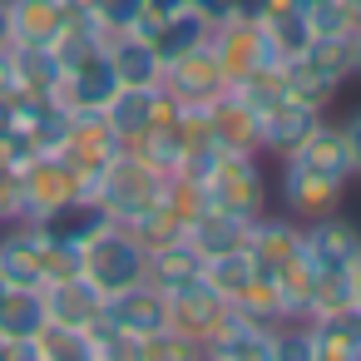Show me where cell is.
Listing matches in <instances>:
<instances>
[{
    "label": "cell",
    "mask_w": 361,
    "mask_h": 361,
    "mask_svg": "<svg viewBox=\"0 0 361 361\" xmlns=\"http://www.w3.org/2000/svg\"><path fill=\"white\" fill-rule=\"evenodd\" d=\"M104 55H109L119 85H159V75H164V60H159L154 40H144V35H134V30L109 35Z\"/></svg>",
    "instance_id": "cell-22"
},
{
    "label": "cell",
    "mask_w": 361,
    "mask_h": 361,
    "mask_svg": "<svg viewBox=\"0 0 361 361\" xmlns=\"http://www.w3.org/2000/svg\"><path fill=\"white\" fill-rule=\"evenodd\" d=\"M312 331V361H361V307H336L322 317H307Z\"/></svg>",
    "instance_id": "cell-19"
},
{
    "label": "cell",
    "mask_w": 361,
    "mask_h": 361,
    "mask_svg": "<svg viewBox=\"0 0 361 361\" xmlns=\"http://www.w3.org/2000/svg\"><path fill=\"white\" fill-rule=\"evenodd\" d=\"M20 223V169L0 164V228Z\"/></svg>",
    "instance_id": "cell-30"
},
{
    "label": "cell",
    "mask_w": 361,
    "mask_h": 361,
    "mask_svg": "<svg viewBox=\"0 0 361 361\" xmlns=\"http://www.w3.org/2000/svg\"><path fill=\"white\" fill-rule=\"evenodd\" d=\"M35 356H40V361H65V356H75V361H94V351H90V331H80V326H60V322H45V326L35 331Z\"/></svg>",
    "instance_id": "cell-28"
},
{
    "label": "cell",
    "mask_w": 361,
    "mask_h": 361,
    "mask_svg": "<svg viewBox=\"0 0 361 361\" xmlns=\"http://www.w3.org/2000/svg\"><path fill=\"white\" fill-rule=\"evenodd\" d=\"M85 16H90L99 30L119 35V30H129V25L144 16V0H85Z\"/></svg>",
    "instance_id": "cell-29"
},
{
    "label": "cell",
    "mask_w": 361,
    "mask_h": 361,
    "mask_svg": "<svg viewBox=\"0 0 361 361\" xmlns=\"http://www.w3.org/2000/svg\"><path fill=\"white\" fill-rule=\"evenodd\" d=\"M183 238H188L203 257L238 252V247H247V238H252V218H243V213H223V208H198V213H188Z\"/></svg>",
    "instance_id": "cell-20"
},
{
    "label": "cell",
    "mask_w": 361,
    "mask_h": 361,
    "mask_svg": "<svg viewBox=\"0 0 361 361\" xmlns=\"http://www.w3.org/2000/svg\"><path fill=\"white\" fill-rule=\"evenodd\" d=\"M203 267H208V257L188 238H173V243L149 247V282L164 287V292H178L188 282H203Z\"/></svg>",
    "instance_id": "cell-23"
},
{
    "label": "cell",
    "mask_w": 361,
    "mask_h": 361,
    "mask_svg": "<svg viewBox=\"0 0 361 361\" xmlns=\"http://www.w3.org/2000/svg\"><path fill=\"white\" fill-rule=\"evenodd\" d=\"M159 90H164L178 109H193V104H213V99L228 90V80H223V70H218L213 50L203 45V50H193V55L169 60V65H164V75H159Z\"/></svg>",
    "instance_id": "cell-11"
},
{
    "label": "cell",
    "mask_w": 361,
    "mask_h": 361,
    "mask_svg": "<svg viewBox=\"0 0 361 361\" xmlns=\"http://www.w3.org/2000/svg\"><path fill=\"white\" fill-rule=\"evenodd\" d=\"M80 272H85L104 297H109V292H124V287H134V282L149 277V247H144V238H139L134 228L109 223V228H99V233L80 247Z\"/></svg>",
    "instance_id": "cell-3"
},
{
    "label": "cell",
    "mask_w": 361,
    "mask_h": 361,
    "mask_svg": "<svg viewBox=\"0 0 361 361\" xmlns=\"http://www.w3.org/2000/svg\"><path fill=\"white\" fill-rule=\"evenodd\" d=\"M0 282L6 287H45L50 282V243L30 223L0 228Z\"/></svg>",
    "instance_id": "cell-13"
},
{
    "label": "cell",
    "mask_w": 361,
    "mask_h": 361,
    "mask_svg": "<svg viewBox=\"0 0 361 361\" xmlns=\"http://www.w3.org/2000/svg\"><path fill=\"white\" fill-rule=\"evenodd\" d=\"M223 317H228V302L208 282H188V287L169 292V331L183 336V341H193V346H203Z\"/></svg>",
    "instance_id": "cell-17"
},
{
    "label": "cell",
    "mask_w": 361,
    "mask_h": 361,
    "mask_svg": "<svg viewBox=\"0 0 361 361\" xmlns=\"http://www.w3.org/2000/svg\"><path fill=\"white\" fill-rule=\"evenodd\" d=\"M114 218H109V208L94 198V193H75V198H65V203H55V208H45L40 218H30V228L45 238V243H55V247H85L99 228H109Z\"/></svg>",
    "instance_id": "cell-10"
},
{
    "label": "cell",
    "mask_w": 361,
    "mask_h": 361,
    "mask_svg": "<svg viewBox=\"0 0 361 361\" xmlns=\"http://www.w3.org/2000/svg\"><path fill=\"white\" fill-rule=\"evenodd\" d=\"M114 90H119V80H114L109 55H94V60H80V65H70V70L60 75L55 104H60L65 114H99V109L114 99Z\"/></svg>",
    "instance_id": "cell-15"
},
{
    "label": "cell",
    "mask_w": 361,
    "mask_h": 361,
    "mask_svg": "<svg viewBox=\"0 0 361 361\" xmlns=\"http://www.w3.org/2000/svg\"><path fill=\"white\" fill-rule=\"evenodd\" d=\"M50 154H55V159H65V164L80 173L85 193H90V188H94V178L104 173V164L124 154V139L109 129V119H104V114H70V124H65V134H60V144H55Z\"/></svg>",
    "instance_id": "cell-6"
},
{
    "label": "cell",
    "mask_w": 361,
    "mask_h": 361,
    "mask_svg": "<svg viewBox=\"0 0 361 361\" xmlns=\"http://www.w3.org/2000/svg\"><path fill=\"white\" fill-rule=\"evenodd\" d=\"M336 129H341V139H346V154H351V173H356V183H361V99L336 119Z\"/></svg>",
    "instance_id": "cell-31"
},
{
    "label": "cell",
    "mask_w": 361,
    "mask_h": 361,
    "mask_svg": "<svg viewBox=\"0 0 361 361\" xmlns=\"http://www.w3.org/2000/svg\"><path fill=\"white\" fill-rule=\"evenodd\" d=\"M198 356H223V361H272V322L247 317L243 307H228V317L213 326V336L198 346Z\"/></svg>",
    "instance_id": "cell-16"
},
{
    "label": "cell",
    "mask_w": 361,
    "mask_h": 361,
    "mask_svg": "<svg viewBox=\"0 0 361 361\" xmlns=\"http://www.w3.org/2000/svg\"><path fill=\"white\" fill-rule=\"evenodd\" d=\"M208 50H213V60H218V70H223L228 90L243 85V80H252V75H262V70H277V65H282L252 16H233L228 25H213Z\"/></svg>",
    "instance_id": "cell-5"
},
{
    "label": "cell",
    "mask_w": 361,
    "mask_h": 361,
    "mask_svg": "<svg viewBox=\"0 0 361 361\" xmlns=\"http://www.w3.org/2000/svg\"><path fill=\"white\" fill-rule=\"evenodd\" d=\"M351 302H356V307H361V257H356V262H351Z\"/></svg>",
    "instance_id": "cell-36"
},
{
    "label": "cell",
    "mask_w": 361,
    "mask_h": 361,
    "mask_svg": "<svg viewBox=\"0 0 361 361\" xmlns=\"http://www.w3.org/2000/svg\"><path fill=\"white\" fill-rule=\"evenodd\" d=\"M90 193L109 208V218H114V223H139L144 213H154L159 203H169V198H173V173H164V169L144 164V159L124 144V154L104 164V173L94 178V188H90Z\"/></svg>",
    "instance_id": "cell-1"
},
{
    "label": "cell",
    "mask_w": 361,
    "mask_h": 361,
    "mask_svg": "<svg viewBox=\"0 0 361 361\" xmlns=\"http://www.w3.org/2000/svg\"><path fill=\"white\" fill-rule=\"evenodd\" d=\"M11 75H16V90L20 94H50L55 99V85L65 75V65L55 60L50 45H11Z\"/></svg>",
    "instance_id": "cell-25"
},
{
    "label": "cell",
    "mask_w": 361,
    "mask_h": 361,
    "mask_svg": "<svg viewBox=\"0 0 361 361\" xmlns=\"http://www.w3.org/2000/svg\"><path fill=\"white\" fill-rule=\"evenodd\" d=\"M0 292H6V282H0Z\"/></svg>",
    "instance_id": "cell-37"
},
{
    "label": "cell",
    "mask_w": 361,
    "mask_h": 361,
    "mask_svg": "<svg viewBox=\"0 0 361 361\" xmlns=\"http://www.w3.org/2000/svg\"><path fill=\"white\" fill-rule=\"evenodd\" d=\"M193 11L208 20V25H228L238 16V0H193Z\"/></svg>",
    "instance_id": "cell-32"
},
{
    "label": "cell",
    "mask_w": 361,
    "mask_h": 361,
    "mask_svg": "<svg viewBox=\"0 0 361 361\" xmlns=\"http://www.w3.org/2000/svg\"><path fill=\"white\" fill-rule=\"evenodd\" d=\"M173 109H178V104H173L159 85H119L114 99H109L99 114L109 119V129H114L124 144H134L139 134H149L154 124H164Z\"/></svg>",
    "instance_id": "cell-14"
},
{
    "label": "cell",
    "mask_w": 361,
    "mask_h": 361,
    "mask_svg": "<svg viewBox=\"0 0 361 361\" xmlns=\"http://www.w3.org/2000/svg\"><path fill=\"white\" fill-rule=\"evenodd\" d=\"M193 0H144V16H154V20H169V16H178V11H188Z\"/></svg>",
    "instance_id": "cell-33"
},
{
    "label": "cell",
    "mask_w": 361,
    "mask_h": 361,
    "mask_svg": "<svg viewBox=\"0 0 361 361\" xmlns=\"http://www.w3.org/2000/svg\"><path fill=\"white\" fill-rule=\"evenodd\" d=\"M203 282H208L228 307H238V302L252 292V282H257V262H252L247 247H238V252H218V257H208Z\"/></svg>",
    "instance_id": "cell-27"
},
{
    "label": "cell",
    "mask_w": 361,
    "mask_h": 361,
    "mask_svg": "<svg viewBox=\"0 0 361 361\" xmlns=\"http://www.w3.org/2000/svg\"><path fill=\"white\" fill-rule=\"evenodd\" d=\"M75 193H85L80 173H75L65 159H55V154H35V159L20 169V223L40 218L45 208H55V203H65V198H75Z\"/></svg>",
    "instance_id": "cell-12"
},
{
    "label": "cell",
    "mask_w": 361,
    "mask_h": 361,
    "mask_svg": "<svg viewBox=\"0 0 361 361\" xmlns=\"http://www.w3.org/2000/svg\"><path fill=\"white\" fill-rule=\"evenodd\" d=\"M302 252L312 262V272H351V262L361 257V223L341 208L302 223Z\"/></svg>",
    "instance_id": "cell-8"
},
{
    "label": "cell",
    "mask_w": 361,
    "mask_h": 361,
    "mask_svg": "<svg viewBox=\"0 0 361 361\" xmlns=\"http://www.w3.org/2000/svg\"><path fill=\"white\" fill-rule=\"evenodd\" d=\"M0 94H16V75H11V55L0 50Z\"/></svg>",
    "instance_id": "cell-34"
},
{
    "label": "cell",
    "mask_w": 361,
    "mask_h": 361,
    "mask_svg": "<svg viewBox=\"0 0 361 361\" xmlns=\"http://www.w3.org/2000/svg\"><path fill=\"white\" fill-rule=\"evenodd\" d=\"M50 322L45 312V292L40 287H6L0 292V341H35V331Z\"/></svg>",
    "instance_id": "cell-24"
},
{
    "label": "cell",
    "mask_w": 361,
    "mask_h": 361,
    "mask_svg": "<svg viewBox=\"0 0 361 361\" xmlns=\"http://www.w3.org/2000/svg\"><path fill=\"white\" fill-rule=\"evenodd\" d=\"M322 119H326L322 104H307V99H297V94L282 90L272 104L257 109V154H262V159H282V154H292V149H297Z\"/></svg>",
    "instance_id": "cell-7"
},
{
    "label": "cell",
    "mask_w": 361,
    "mask_h": 361,
    "mask_svg": "<svg viewBox=\"0 0 361 361\" xmlns=\"http://www.w3.org/2000/svg\"><path fill=\"white\" fill-rule=\"evenodd\" d=\"M208 35H213V25L188 6V11H178V16H169V20H159V25H154V50H159V60L169 65V60H178V55L203 50V45H208Z\"/></svg>",
    "instance_id": "cell-26"
},
{
    "label": "cell",
    "mask_w": 361,
    "mask_h": 361,
    "mask_svg": "<svg viewBox=\"0 0 361 361\" xmlns=\"http://www.w3.org/2000/svg\"><path fill=\"white\" fill-rule=\"evenodd\" d=\"M70 16L65 0H11V45H55Z\"/></svg>",
    "instance_id": "cell-21"
},
{
    "label": "cell",
    "mask_w": 361,
    "mask_h": 361,
    "mask_svg": "<svg viewBox=\"0 0 361 361\" xmlns=\"http://www.w3.org/2000/svg\"><path fill=\"white\" fill-rule=\"evenodd\" d=\"M346 188H351V183H336V178H326V173L307 169V164H302V159H292V154H282V159H277L272 198H277V213H287V218H297V223H312V218H322V213L341 208Z\"/></svg>",
    "instance_id": "cell-4"
},
{
    "label": "cell",
    "mask_w": 361,
    "mask_h": 361,
    "mask_svg": "<svg viewBox=\"0 0 361 361\" xmlns=\"http://www.w3.org/2000/svg\"><path fill=\"white\" fill-rule=\"evenodd\" d=\"M104 322L119 326L134 341H149V336L169 331V292L154 287L149 277L134 282V287H124V292H109L104 297Z\"/></svg>",
    "instance_id": "cell-9"
},
{
    "label": "cell",
    "mask_w": 361,
    "mask_h": 361,
    "mask_svg": "<svg viewBox=\"0 0 361 361\" xmlns=\"http://www.w3.org/2000/svg\"><path fill=\"white\" fill-rule=\"evenodd\" d=\"M193 198L198 208H223V213H243V218H257L267 213L272 203V183L262 173V154H243V149H228L213 173L203 183H193ZM193 208V213H198Z\"/></svg>",
    "instance_id": "cell-2"
},
{
    "label": "cell",
    "mask_w": 361,
    "mask_h": 361,
    "mask_svg": "<svg viewBox=\"0 0 361 361\" xmlns=\"http://www.w3.org/2000/svg\"><path fill=\"white\" fill-rule=\"evenodd\" d=\"M40 292H45V312H50V322H60V326H80V331H90V326L104 317V292H99L85 272H75V277H55V282H45Z\"/></svg>",
    "instance_id": "cell-18"
},
{
    "label": "cell",
    "mask_w": 361,
    "mask_h": 361,
    "mask_svg": "<svg viewBox=\"0 0 361 361\" xmlns=\"http://www.w3.org/2000/svg\"><path fill=\"white\" fill-rule=\"evenodd\" d=\"M351 80H361V30L351 35Z\"/></svg>",
    "instance_id": "cell-35"
}]
</instances>
